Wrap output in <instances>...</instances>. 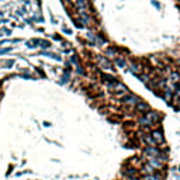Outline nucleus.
Returning a JSON list of instances; mask_svg holds the SVG:
<instances>
[{
	"instance_id": "1",
	"label": "nucleus",
	"mask_w": 180,
	"mask_h": 180,
	"mask_svg": "<svg viewBox=\"0 0 180 180\" xmlns=\"http://www.w3.org/2000/svg\"><path fill=\"white\" fill-rule=\"evenodd\" d=\"M149 135H151L152 141L156 143V146H158V145H162V143H165V136H163V132H162V129H159V128L151 129Z\"/></svg>"
},
{
	"instance_id": "2",
	"label": "nucleus",
	"mask_w": 180,
	"mask_h": 180,
	"mask_svg": "<svg viewBox=\"0 0 180 180\" xmlns=\"http://www.w3.org/2000/svg\"><path fill=\"white\" fill-rule=\"evenodd\" d=\"M146 163L151 166V168H154L155 172H156V170H158V172H162V170L165 169V163L159 161L156 156H155V158H146Z\"/></svg>"
},
{
	"instance_id": "3",
	"label": "nucleus",
	"mask_w": 180,
	"mask_h": 180,
	"mask_svg": "<svg viewBox=\"0 0 180 180\" xmlns=\"http://www.w3.org/2000/svg\"><path fill=\"white\" fill-rule=\"evenodd\" d=\"M138 101H139L138 97L134 94H125L124 97H122V103L128 107H135V104L138 103Z\"/></svg>"
},
{
	"instance_id": "4",
	"label": "nucleus",
	"mask_w": 180,
	"mask_h": 180,
	"mask_svg": "<svg viewBox=\"0 0 180 180\" xmlns=\"http://www.w3.org/2000/svg\"><path fill=\"white\" fill-rule=\"evenodd\" d=\"M143 115H145V117H146L148 120H149V121H151L154 125L156 124V122H158L159 120H161V114H159L158 111H152V110H149L148 113L143 114Z\"/></svg>"
},
{
	"instance_id": "5",
	"label": "nucleus",
	"mask_w": 180,
	"mask_h": 180,
	"mask_svg": "<svg viewBox=\"0 0 180 180\" xmlns=\"http://www.w3.org/2000/svg\"><path fill=\"white\" fill-rule=\"evenodd\" d=\"M135 111L136 113H139V114H145L149 111V104L146 103V101H138V103L135 104Z\"/></svg>"
},
{
	"instance_id": "6",
	"label": "nucleus",
	"mask_w": 180,
	"mask_h": 180,
	"mask_svg": "<svg viewBox=\"0 0 180 180\" xmlns=\"http://www.w3.org/2000/svg\"><path fill=\"white\" fill-rule=\"evenodd\" d=\"M138 172H139L142 176H146V175H154L155 169H154V168H151V166H149L146 162H145V163H143V165L139 168V170H138Z\"/></svg>"
},
{
	"instance_id": "7",
	"label": "nucleus",
	"mask_w": 180,
	"mask_h": 180,
	"mask_svg": "<svg viewBox=\"0 0 180 180\" xmlns=\"http://www.w3.org/2000/svg\"><path fill=\"white\" fill-rule=\"evenodd\" d=\"M97 61H99V65L103 68V69H106V70H111V69H113V68H111V63L108 62L106 58H103V56H99Z\"/></svg>"
},
{
	"instance_id": "8",
	"label": "nucleus",
	"mask_w": 180,
	"mask_h": 180,
	"mask_svg": "<svg viewBox=\"0 0 180 180\" xmlns=\"http://www.w3.org/2000/svg\"><path fill=\"white\" fill-rule=\"evenodd\" d=\"M142 180H163V173L155 172L154 175H146V176H142Z\"/></svg>"
},
{
	"instance_id": "9",
	"label": "nucleus",
	"mask_w": 180,
	"mask_h": 180,
	"mask_svg": "<svg viewBox=\"0 0 180 180\" xmlns=\"http://www.w3.org/2000/svg\"><path fill=\"white\" fill-rule=\"evenodd\" d=\"M168 82H169V83H179L180 82V73L179 72H170Z\"/></svg>"
},
{
	"instance_id": "10",
	"label": "nucleus",
	"mask_w": 180,
	"mask_h": 180,
	"mask_svg": "<svg viewBox=\"0 0 180 180\" xmlns=\"http://www.w3.org/2000/svg\"><path fill=\"white\" fill-rule=\"evenodd\" d=\"M162 97L169 103V101H172V97H173V90H170L169 87H166L165 90H163V93H162Z\"/></svg>"
},
{
	"instance_id": "11",
	"label": "nucleus",
	"mask_w": 180,
	"mask_h": 180,
	"mask_svg": "<svg viewBox=\"0 0 180 180\" xmlns=\"http://www.w3.org/2000/svg\"><path fill=\"white\" fill-rule=\"evenodd\" d=\"M100 77H101L106 83H115V82H117L113 75H108V73H100Z\"/></svg>"
},
{
	"instance_id": "12",
	"label": "nucleus",
	"mask_w": 180,
	"mask_h": 180,
	"mask_svg": "<svg viewBox=\"0 0 180 180\" xmlns=\"http://www.w3.org/2000/svg\"><path fill=\"white\" fill-rule=\"evenodd\" d=\"M115 63H117L118 66H121V68H125V66H127V63H125L124 59H122V58H118V56L115 58Z\"/></svg>"
},
{
	"instance_id": "13",
	"label": "nucleus",
	"mask_w": 180,
	"mask_h": 180,
	"mask_svg": "<svg viewBox=\"0 0 180 180\" xmlns=\"http://www.w3.org/2000/svg\"><path fill=\"white\" fill-rule=\"evenodd\" d=\"M107 54L110 56H113V58H117V52H115V49H113V48H108V49H107Z\"/></svg>"
},
{
	"instance_id": "14",
	"label": "nucleus",
	"mask_w": 180,
	"mask_h": 180,
	"mask_svg": "<svg viewBox=\"0 0 180 180\" xmlns=\"http://www.w3.org/2000/svg\"><path fill=\"white\" fill-rule=\"evenodd\" d=\"M179 170H180V166H179Z\"/></svg>"
}]
</instances>
